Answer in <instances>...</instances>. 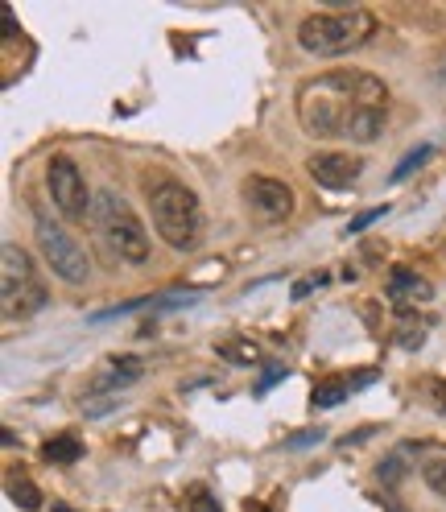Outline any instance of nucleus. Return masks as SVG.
<instances>
[{
  "label": "nucleus",
  "instance_id": "6",
  "mask_svg": "<svg viewBox=\"0 0 446 512\" xmlns=\"http://www.w3.org/2000/svg\"><path fill=\"white\" fill-rule=\"evenodd\" d=\"M34 236H38V248L46 256V265L54 269V277H62L67 285H83L91 277V261H87V248L54 223L46 211H34Z\"/></svg>",
  "mask_w": 446,
  "mask_h": 512
},
{
  "label": "nucleus",
  "instance_id": "8",
  "mask_svg": "<svg viewBox=\"0 0 446 512\" xmlns=\"http://www.w3.org/2000/svg\"><path fill=\"white\" fill-rule=\"evenodd\" d=\"M244 203L248 211H257L269 223H281L294 215V190L285 186L281 178H265V174H252L244 178Z\"/></svg>",
  "mask_w": 446,
  "mask_h": 512
},
{
  "label": "nucleus",
  "instance_id": "25",
  "mask_svg": "<svg viewBox=\"0 0 446 512\" xmlns=\"http://www.w3.org/2000/svg\"><path fill=\"white\" fill-rule=\"evenodd\" d=\"M54 512H75V508H67V504H58V508H54Z\"/></svg>",
  "mask_w": 446,
  "mask_h": 512
},
{
  "label": "nucleus",
  "instance_id": "17",
  "mask_svg": "<svg viewBox=\"0 0 446 512\" xmlns=\"http://www.w3.org/2000/svg\"><path fill=\"white\" fill-rule=\"evenodd\" d=\"M422 479L430 484L434 496L446 500V459H426V463H422Z\"/></svg>",
  "mask_w": 446,
  "mask_h": 512
},
{
  "label": "nucleus",
  "instance_id": "16",
  "mask_svg": "<svg viewBox=\"0 0 446 512\" xmlns=\"http://www.w3.org/2000/svg\"><path fill=\"white\" fill-rule=\"evenodd\" d=\"M430 153H434L430 145H418V149H413V153H405V157H401V166L393 170V182H405V178H409L413 170H422V166L430 162Z\"/></svg>",
  "mask_w": 446,
  "mask_h": 512
},
{
  "label": "nucleus",
  "instance_id": "19",
  "mask_svg": "<svg viewBox=\"0 0 446 512\" xmlns=\"http://www.w3.org/2000/svg\"><path fill=\"white\" fill-rule=\"evenodd\" d=\"M385 211H389V207H372V211H364L360 219H352V228H347V232H364V228H368V223H376V219H380V215H385Z\"/></svg>",
  "mask_w": 446,
  "mask_h": 512
},
{
  "label": "nucleus",
  "instance_id": "27",
  "mask_svg": "<svg viewBox=\"0 0 446 512\" xmlns=\"http://www.w3.org/2000/svg\"><path fill=\"white\" fill-rule=\"evenodd\" d=\"M442 79H446V71H442Z\"/></svg>",
  "mask_w": 446,
  "mask_h": 512
},
{
  "label": "nucleus",
  "instance_id": "13",
  "mask_svg": "<svg viewBox=\"0 0 446 512\" xmlns=\"http://www.w3.org/2000/svg\"><path fill=\"white\" fill-rule=\"evenodd\" d=\"M42 459H46L50 467H71V463L83 459V442H79L75 434H58V438H50V442L42 446Z\"/></svg>",
  "mask_w": 446,
  "mask_h": 512
},
{
  "label": "nucleus",
  "instance_id": "20",
  "mask_svg": "<svg viewBox=\"0 0 446 512\" xmlns=\"http://www.w3.org/2000/svg\"><path fill=\"white\" fill-rule=\"evenodd\" d=\"M190 504H195V512H219V508L207 500V492H203V488H195V492H190Z\"/></svg>",
  "mask_w": 446,
  "mask_h": 512
},
{
  "label": "nucleus",
  "instance_id": "3",
  "mask_svg": "<svg viewBox=\"0 0 446 512\" xmlns=\"http://www.w3.org/2000/svg\"><path fill=\"white\" fill-rule=\"evenodd\" d=\"M149 211H153V228L174 252H195L203 244V207L195 199V190L162 178L149 186Z\"/></svg>",
  "mask_w": 446,
  "mask_h": 512
},
{
  "label": "nucleus",
  "instance_id": "7",
  "mask_svg": "<svg viewBox=\"0 0 446 512\" xmlns=\"http://www.w3.org/2000/svg\"><path fill=\"white\" fill-rule=\"evenodd\" d=\"M46 190H50V203L58 207V215L71 219V223L87 219V211L95 207L83 170L71 162L67 153H54L50 162H46Z\"/></svg>",
  "mask_w": 446,
  "mask_h": 512
},
{
  "label": "nucleus",
  "instance_id": "15",
  "mask_svg": "<svg viewBox=\"0 0 446 512\" xmlns=\"http://www.w3.org/2000/svg\"><path fill=\"white\" fill-rule=\"evenodd\" d=\"M9 496H13V504L25 508V512H38V508H42V492H38V484H29L25 475H9Z\"/></svg>",
  "mask_w": 446,
  "mask_h": 512
},
{
  "label": "nucleus",
  "instance_id": "1",
  "mask_svg": "<svg viewBox=\"0 0 446 512\" xmlns=\"http://www.w3.org/2000/svg\"><path fill=\"white\" fill-rule=\"evenodd\" d=\"M298 124L314 141L372 145L389 124V87L368 71H327L298 87Z\"/></svg>",
  "mask_w": 446,
  "mask_h": 512
},
{
  "label": "nucleus",
  "instance_id": "11",
  "mask_svg": "<svg viewBox=\"0 0 446 512\" xmlns=\"http://www.w3.org/2000/svg\"><path fill=\"white\" fill-rule=\"evenodd\" d=\"M389 298H393V306H422V302L434 298V285H430L426 277H418L413 269L397 265V269L389 273Z\"/></svg>",
  "mask_w": 446,
  "mask_h": 512
},
{
  "label": "nucleus",
  "instance_id": "22",
  "mask_svg": "<svg viewBox=\"0 0 446 512\" xmlns=\"http://www.w3.org/2000/svg\"><path fill=\"white\" fill-rule=\"evenodd\" d=\"M314 285H323V277H306V281H298V285H294V298H306Z\"/></svg>",
  "mask_w": 446,
  "mask_h": 512
},
{
  "label": "nucleus",
  "instance_id": "14",
  "mask_svg": "<svg viewBox=\"0 0 446 512\" xmlns=\"http://www.w3.org/2000/svg\"><path fill=\"white\" fill-rule=\"evenodd\" d=\"M215 351H219V356L228 360V364H240V368H248V364L261 360V347L252 343V339H223Z\"/></svg>",
  "mask_w": 446,
  "mask_h": 512
},
{
  "label": "nucleus",
  "instance_id": "4",
  "mask_svg": "<svg viewBox=\"0 0 446 512\" xmlns=\"http://www.w3.org/2000/svg\"><path fill=\"white\" fill-rule=\"evenodd\" d=\"M91 219H95V232H100V240L108 244V252L116 261H124V265L149 261V232L124 195L100 190V195H95V207H91Z\"/></svg>",
  "mask_w": 446,
  "mask_h": 512
},
{
  "label": "nucleus",
  "instance_id": "9",
  "mask_svg": "<svg viewBox=\"0 0 446 512\" xmlns=\"http://www.w3.org/2000/svg\"><path fill=\"white\" fill-rule=\"evenodd\" d=\"M306 174H310L314 186H323V190H347L352 182H360L364 162L360 157H347V153H314L306 162Z\"/></svg>",
  "mask_w": 446,
  "mask_h": 512
},
{
  "label": "nucleus",
  "instance_id": "18",
  "mask_svg": "<svg viewBox=\"0 0 446 512\" xmlns=\"http://www.w3.org/2000/svg\"><path fill=\"white\" fill-rule=\"evenodd\" d=\"M422 393L430 397V405H434L438 413H446V380H438V376H426V380H422Z\"/></svg>",
  "mask_w": 446,
  "mask_h": 512
},
{
  "label": "nucleus",
  "instance_id": "10",
  "mask_svg": "<svg viewBox=\"0 0 446 512\" xmlns=\"http://www.w3.org/2000/svg\"><path fill=\"white\" fill-rule=\"evenodd\" d=\"M145 376V364L137 356H112L100 372H95V380L87 384L91 393H120V389H129L133 380Z\"/></svg>",
  "mask_w": 446,
  "mask_h": 512
},
{
  "label": "nucleus",
  "instance_id": "12",
  "mask_svg": "<svg viewBox=\"0 0 446 512\" xmlns=\"http://www.w3.org/2000/svg\"><path fill=\"white\" fill-rule=\"evenodd\" d=\"M376 372H360V376H327V380H318L314 384V393H310V405L314 409H331L339 405L343 397H352L356 389H364V384H372Z\"/></svg>",
  "mask_w": 446,
  "mask_h": 512
},
{
  "label": "nucleus",
  "instance_id": "24",
  "mask_svg": "<svg viewBox=\"0 0 446 512\" xmlns=\"http://www.w3.org/2000/svg\"><path fill=\"white\" fill-rule=\"evenodd\" d=\"M401 475V459H389V467H380V479H397Z\"/></svg>",
  "mask_w": 446,
  "mask_h": 512
},
{
  "label": "nucleus",
  "instance_id": "2",
  "mask_svg": "<svg viewBox=\"0 0 446 512\" xmlns=\"http://www.w3.org/2000/svg\"><path fill=\"white\" fill-rule=\"evenodd\" d=\"M380 34V25L368 9H327L310 13L298 25V46L314 58H343L352 50H364Z\"/></svg>",
  "mask_w": 446,
  "mask_h": 512
},
{
  "label": "nucleus",
  "instance_id": "23",
  "mask_svg": "<svg viewBox=\"0 0 446 512\" xmlns=\"http://www.w3.org/2000/svg\"><path fill=\"white\" fill-rule=\"evenodd\" d=\"M310 442H323V430H306V434L290 438V446H310Z\"/></svg>",
  "mask_w": 446,
  "mask_h": 512
},
{
  "label": "nucleus",
  "instance_id": "26",
  "mask_svg": "<svg viewBox=\"0 0 446 512\" xmlns=\"http://www.w3.org/2000/svg\"><path fill=\"white\" fill-rule=\"evenodd\" d=\"M248 512H269V508H265V504H257V508H248Z\"/></svg>",
  "mask_w": 446,
  "mask_h": 512
},
{
  "label": "nucleus",
  "instance_id": "5",
  "mask_svg": "<svg viewBox=\"0 0 446 512\" xmlns=\"http://www.w3.org/2000/svg\"><path fill=\"white\" fill-rule=\"evenodd\" d=\"M0 261H5V318L9 323H25V318H34L38 310H46V285L38 281L34 273V261H29V252L21 244H5L0 252Z\"/></svg>",
  "mask_w": 446,
  "mask_h": 512
},
{
  "label": "nucleus",
  "instance_id": "21",
  "mask_svg": "<svg viewBox=\"0 0 446 512\" xmlns=\"http://www.w3.org/2000/svg\"><path fill=\"white\" fill-rule=\"evenodd\" d=\"M281 376H285V364H281V368H269V372L261 376V384H257V393H265V389H273V384H277Z\"/></svg>",
  "mask_w": 446,
  "mask_h": 512
}]
</instances>
